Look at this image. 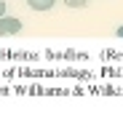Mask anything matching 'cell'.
I'll return each mask as SVG.
<instances>
[{
	"mask_svg": "<svg viewBox=\"0 0 123 128\" xmlns=\"http://www.w3.org/2000/svg\"><path fill=\"white\" fill-rule=\"evenodd\" d=\"M22 32V22L14 19V16H3L0 19V35H16Z\"/></svg>",
	"mask_w": 123,
	"mask_h": 128,
	"instance_id": "obj_1",
	"label": "cell"
},
{
	"mask_svg": "<svg viewBox=\"0 0 123 128\" xmlns=\"http://www.w3.org/2000/svg\"><path fill=\"white\" fill-rule=\"evenodd\" d=\"M27 6L32 8V11H51V8L56 6V0H27Z\"/></svg>",
	"mask_w": 123,
	"mask_h": 128,
	"instance_id": "obj_2",
	"label": "cell"
},
{
	"mask_svg": "<svg viewBox=\"0 0 123 128\" xmlns=\"http://www.w3.org/2000/svg\"><path fill=\"white\" fill-rule=\"evenodd\" d=\"M67 8H86L88 6V0H64Z\"/></svg>",
	"mask_w": 123,
	"mask_h": 128,
	"instance_id": "obj_3",
	"label": "cell"
},
{
	"mask_svg": "<svg viewBox=\"0 0 123 128\" xmlns=\"http://www.w3.org/2000/svg\"><path fill=\"white\" fill-rule=\"evenodd\" d=\"M3 16H6V3L0 0V19H3Z\"/></svg>",
	"mask_w": 123,
	"mask_h": 128,
	"instance_id": "obj_4",
	"label": "cell"
},
{
	"mask_svg": "<svg viewBox=\"0 0 123 128\" xmlns=\"http://www.w3.org/2000/svg\"><path fill=\"white\" fill-rule=\"evenodd\" d=\"M118 35H123V27H120V30H118Z\"/></svg>",
	"mask_w": 123,
	"mask_h": 128,
	"instance_id": "obj_5",
	"label": "cell"
}]
</instances>
